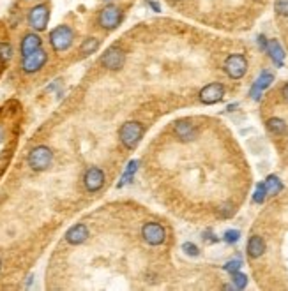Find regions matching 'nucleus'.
Instances as JSON below:
<instances>
[{"mask_svg":"<svg viewBox=\"0 0 288 291\" xmlns=\"http://www.w3.org/2000/svg\"><path fill=\"white\" fill-rule=\"evenodd\" d=\"M13 58V46L9 43H0V62H9Z\"/></svg>","mask_w":288,"mask_h":291,"instance_id":"23","label":"nucleus"},{"mask_svg":"<svg viewBox=\"0 0 288 291\" xmlns=\"http://www.w3.org/2000/svg\"><path fill=\"white\" fill-rule=\"evenodd\" d=\"M267 129L269 133H272L274 136H284L288 133V127L284 124V120L277 119V117H272V119L267 120Z\"/></svg>","mask_w":288,"mask_h":291,"instance_id":"18","label":"nucleus"},{"mask_svg":"<svg viewBox=\"0 0 288 291\" xmlns=\"http://www.w3.org/2000/svg\"><path fill=\"white\" fill-rule=\"evenodd\" d=\"M265 185H267V194H270V196H276V194H279L281 190H283V183H281V180L277 178L276 175L267 176Z\"/></svg>","mask_w":288,"mask_h":291,"instance_id":"19","label":"nucleus"},{"mask_svg":"<svg viewBox=\"0 0 288 291\" xmlns=\"http://www.w3.org/2000/svg\"><path fill=\"white\" fill-rule=\"evenodd\" d=\"M281 95H283V99H284V101L288 103V83H286V85L283 86V88H281Z\"/></svg>","mask_w":288,"mask_h":291,"instance_id":"31","label":"nucleus"},{"mask_svg":"<svg viewBox=\"0 0 288 291\" xmlns=\"http://www.w3.org/2000/svg\"><path fill=\"white\" fill-rule=\"evenodd\" d=\"M122 18H124L122 9L113 4H108L99 11L98 25L101 27L103 30H115L119 29V25L122 23Z\"/></svg>","mask_w":288,"mask_h":291,"instance_id":"3","label":"nucleus"},{"mask_svg":"<svg viewBox=\"0 0 288 291\" xmlns=\"http://www.w3.org/2000/svg\"><path fill=\"white\" fill-rule=\"evenodd\" d=\"M41 44H43V41H41V37L37 36V34L30 32V34H27V36H23L22 44H20L22 58L27 57V55H30V53H34V51H37L41 48Z\"/></svg>","mask_w":288,"mask_h":291,"instance_id":"15","label":"nucleus"},{"mask_svg":"<svg viewBox=\"0 0 288 291\" xmlns=\"http://www.w3.org/2000/svg\"><path fill=\"white\" fill-rule=\"evenodd\" d=\"M274 81V74L269 71H263L260 72V76L256 78V81L253 83L251 90H249V95H251V99H255V101H258L260 97H262L263 90H267L270 85H272Z\"/></svg>","mask_w":288,"mask_h":291,"instance_id":"13","label":"nucleus"},{"mask_svg":"<svg viewBox=\"0 0 288 291\" xmlns=\"http://www.w3.org/2000/svg\"><path fill=\"white\" fill-rule=\"evenodd\" d=\"M173 133L179 138V141L187 143V141H193L198 134V127L196 124H193L191 120H179V122L173 124Z\"/></svg>","mask_w":288,"mask_h":291,"instance_id":"12","label":"nucleus"},{"mask_svg":"<svg viewBox=\"0 0 288 291\" xmlns=\"http://www.w3.org/2000/svg\"><path fill=\"white\" fill-rule=\"evenodd\" d=\"M234 212H235V209H234V205H230V203H227V205H223L220 209V214H221V217H232L234 216Z\"/></svg>","mask_w":288,"mask_h":291,"instance_id":"29","label":"nucleus"},{"mask_svg":"<svg viewBox=\"0 0 288 291\" xmlns=\"http://www.w3.org/2000/svg\"><path fill=\"white\" fill-rule=\"evenodd\" d=\"M267 198V185L263 182L256 183V189H255V194H253V203L256 205H262Z\"/></svg>","mask_w":288,"mask_h":291,"instance_id":"22","label":"nucleus"},{"mask_svg":"<svg viewBox=\"0 0 288 291\" xmlns=\"http://www.w3.org/2000/svg\"><path fill=\"white\" fill-rule=\"evenodd\" d=\"M235 108H237V105H230V106H228V110H230V112H234Z\"/></svg>","mask_w":288,"mask_h":291,"instance_id":"33","label":"nucleus"},{"mask_svg":"<svg viewBox=\"0 0 288 291\" xmlns=\"http://www.w3.org/2000/svg\"><path fill=\"white\" fill-rule=\"evenodd\" d=\"M105 2H113V0H105Z\"/></svg>","mask_w":288,"mask_h":291,"instance_id":"34","label":"nucleus"},{"mask_svg":"<svg viewBox=\"0 0 288 291\" xmlns=\"http://www.w3.org/2000/svg\"><path fill=\"white\" fill-rule=\"evenodd\" d=\"M83 183H85V189L89 192H98L105 185V171L101 168H98V166H90L85 171Z\"/></svg>","mask_w":288,"mask_h":291,"instance_id":"10","label":"nucleus"},{"mask_svg":"<svg viewBox=\"0 0 288 291\" xmlns=\"http://www.w3.org/2000/svg\"><path fill=\"white\" fill-rule=\"evenodd\" d=\"M232 280H234V287H237V289H244L246 284H248V277L244 273H241V270L232 273Z\"/></svg>","mask_w":288,"mask_h":291,"instance_id":"24","label":"nucleus"},{"mask_svg":"<svg viewBox=\"0 0 288 291\" xmlns=\"http://www.w3.org/2000/svg\"><path fill=\"white\" fill-rule=\"evenodd\" d=\"M198 97L203 105H216V103H220L225 97V85L223 83H216V81L209 83V85L203 86V88L200 90Z\"/></svg>","mask_w":288,"mask_h":291,"instance_id":"11","label":"nucleus"},{"mask_svg":"<svg viewBox=\"0 0 288 291\" xmlns=\"http://www.w3.org/2000/svg\"><path fill=\"white\" fill-rule=\"evenodd\" d=\"M48 20H50V8L46 4L34 6L29 11V25L32 27L36 32H43L48 27Z\"/></svg>","mask_w":288,"mask_h":291,"instance_id":"7","label":"nucleus"},{"mask_svg":"<svg viewBox=\"0 0 288 291\" xmlns=\"http://www.w3.org/2000/svg\"><path fill=\"white\" fill-rule=\"evenodd\" d=\"M143 134H145V127L141 126L140 122H134V120L122 124V127L119 129V138L127 150L136 148L138 143L141 141V138H143Z\"/></svg>","mask_w":288,"mask_h":291,"instance_id":"1","label":"nucleus"},{"mask_svg":"<svg viewBox=\"0 0 288 291\" xmlns=\"http://www.w3.org/2000/svg\"><path fill=\"white\" fill-rule=\"evenodd\" d=\"M46 60H48V53L43 50V48H39V50L34 51V53H30V55H27V57H23V60H22L23 72H27V74L37 72L41 67H43L44 64H46Z\"/></svg>","mask_w":288,"mask_h":291,"instance_id":"9","label":"nucleus"},{"mask_svg":"<svg viewBox=\"0 0 288 291\" xmlns=\"http://www.w3.org/2000/svg\"><path fill=\"white\" fill-rule=\"evenodd\" d=\"M265 249H267L265 240H263L260 235H253V237L248 240V256L249 258H253V259L260 258V256H263Z\"/></svg>","mask_w":288,"mask_h":291,"instance_id":"17","label":"nucleus"},{"mask_svg":"<svg viewBox=\"0 0 288 291\" xmlns=\"http://www.w3.org/2000/svg\"><path fill=\"white\" fill-rule=\"evenodd\" d=\"M136 169H138V161H131L129 164H127L126 171H124L122 178H120V182H119V185L117 187H122V185H126L127 182H131L133 176H134V173H136Z\"/></svg>","mask_w":288,"mask_h":291,"instance_id":"21","label":"nucleus"},{"mask_svg":"<svg viewBox=\"0 0 288 291\" xmlns=\"http://www.w3.org/2000/svg\"><path fill=\"white\" fill-rule=\"evenodd\" d=\"M265 51L269 53L270 60H272L274 64L277 65V67H283V64H284V50H283V46L279 44V41H277V39H269Z\"/></svg>","mask_w":288,"mask_h":291,"instance_id":"16","label":"nucleus"},{"mask_svg":"<svg viewBox=\"0 0 288 291\" xmlns=\"http://www.w3.org/2000/svg\"><path fill=\"white\" fill-rule=\"evenodd\" d=\"M225 72L228 74V78L232 79H241L242 76L248 71V60H246L244 55L241 53H232L225 60Z\"/></svg>","mask_w":288,"mask_h":291,"instance_id":"6","label":"nucleus"},{"mask_svg":"<svg viewBox=\"0 0 288 291\" xmlns=\"http://www.w3.org/2000/svg\"><path fill=\"white\" fill-rule=\"evenodd\" d=\"M239 238H241V231L237 230H227L223 235V240L227 244H235V242H239Z\"/></svg>","mask_w":288,"mask_h":291,"instance_id":"26","label":"nucleus"},{"mask_svg":"<svg viewBox=\"0 0 288 291\" xmlns=\"http://www.w3.org/2000/svg\"><path fill=\"white\" fill-rule=\"evenodd\" d=\"M241 266H242V261L241 259H232V261H228L227 265L223 266L227 272H230V273H235V272H239L241 270Z\"/></svg>","mask_w":288,"mask_h":291,"instance_id":"28","label":"nucleus"},{"mask_svg":"<svg viewBox=\"0 0 288 291\" xmlns=\"http://www.w3.org/2000/svg\"><path fill=\"white\" fill-rule=\"evenodd\" d=\"M29 166L34 169V171H44L51 166V161H53V152L50 150L44 145H39V147L32 148L29 154Z\"/></svg>","mask_w":288,"mask_h":291,"instance_id":"4","label":"nucleus"},{"mask_svg":"<svg viewBox=\"0 0 288 291\" xmlns=\"http://www.w3.org/2000/svg\"><path fill=\"white\" fill-rule=\"evenodd\" d=\"M267 43H269V39H267L265 36H258V46H260V50H265Z\"/></svg>","mask_w":288,"mask_h":291,"instance_id":"30","label":"nucleus"},{"mask_svg":"<svg viewBox=\"0 0 288 291\" xmlns=\"http://www.w3.org/2000/svg\"><path fill=\"white\" fill-rule=\"evenodd\" d=\"M0 265H2V263H0Z\"/></svg>","mask_w":288,"mask_h":291,"instance_id":"35","label":"nucleus"},{"mask_svg":"<svg viewBox=\"0 0 288 291\" xmlns=\"http://www.w3.org/2000/svg\"><path fill=\"white\" fill-rule=\"evenodd\" d=\"M149 6H152L156 13H159V11H161V8H159V4H158V2H151V0H149Z\"/></svg>","mask_w":288,"mask_h":291,"instance_id":"32","label":"nucleus"},{"mask_svg":"<svg viewBox=\"0 0 288 291\" xmlns=\"http://www.w3.org/2000/svg\"><path fill=\"white\" fill-rule=\"evenodd\" d=\"M87 238H89V228L82 223L71 226L67 230V233H65V240H67V244H71V245H82Z\"/></svg>","mask_w":288,"mask_h":291,"instance_id":"14","label":"nucleus"},{"mask_svg":"<svg viewBox=\"0 0 288 291\" xmlns=\"http://www.w3.org/2000/svg\"><path fill=\"white\" fill-rule=\"evenodd\" d=\"M75 41V32L69 25H58L50 32V44L57 53L69 50Z\"/></svg>","mask_w":288,"mask_h":291,"instance_id":"2","label":"nucleus"},{"mask_svg":"<svg viewBox=\"0 0 288 291\" xmlns=\"http://www.w3.org/2000/svg\"><path fill=\"white\" fill-rule=\"evenodd\" d=\"M182 251L186 252L187 256H193V258H196V256L200 254L198 247H196L195 244H191V242H186V244H182Z\"/></svg>","mask_w":288,"mask_h":291,"instance_id":"27","label":"nucleus"},{"mask_svg":"<svg viewBox=\"0 0 288 291\" xmlns=\"http://www.w3.org/2000/svg\"><path fill=\"white\" fill-rule=\"evenodd\" d=\"M99 39L98 37H87L85 41L82 43V46H80V51H82L83 55H90V53H96V51L99 50Z\"/></svg>","mask_w":288,"mask_h":291,"instance_id":"20","label":"nucleus"},{"mask_svg":"<svg viewBox=\"0 0 288 291\" xmlns=\"http://www.w3.org/2000/svg\"><path fill=\"white\" fill-rule=\"evenodd\" d=\"M141 237L152 247H159L165 244L166 240V230L163 224L156 223V221H149L141 226Z\"/></svg>","mask_w":288,"mask_h":291,"instance_id":"5","label":"nucleus"},{"mask_svg":"<svg viewBox=\"0 0 288 291\" xmlns=\"http://www.w3.org/2000/svg\"><path fill=\"white\" fill-rule=\"evenodd\" d=\"M124 60H126V53L119 46H110L101 57V64L110 71H119L124 65Z\"/></svg>","mask_w":288,"mask_h":291,"instance_id":"8","label":"nucleus"},{"mask_svg":"<svg viewBox=\"0 0 288 291\" xmlns=\"http://www.w3.org/2000/svg\"><path fill=\"white\" fill-rule=\"evenodd\" d=\"M274 9H276L277 16L288 18V0H276V2H274Z\"/></svg>","mask_w":288,"mask_h":291,"instance_id":"25","label":"nucleus"}]
</instances>
